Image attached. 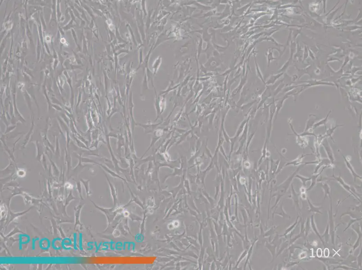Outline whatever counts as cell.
I'll return each instance as SVG.
<instances>
[{"label":"cell","instance_id":"6da1fadb","mask_svg":"<svg viewBox=\"0 0 362 270\" xmlns=\"http://www.w3.org/2000/svg\"><path fill=\"white\" fill-rule=\"evenodd\" d=\"M289 124L290 125V127L291 129L292 130L293 133V135L294 136L296 137V142L297 144L300 146L301 148L304 149V148L308 146L309 144V141L307 138L305 137H301L299 135V134L297 133L295 131V130L294 129V127H293V125L292 124V119L291 118L289 119Z\"/></svg>","mask_w":362,"mask_h":270},{"label":"cell","instance_id":"7a4b0ae2","mask_svg":"<svg viewBox=\"0 0 362 270\" xmlns=\"http://www.w3.org/2000/svg\"><path fill=\"white\" fill-rule=\"evenodd\" d=\"M322 145L324 148L326 152V155L328 156V159L331 162V165L333 167L334 165V163L335 161V157H334V154L333 152L332 149V147L330 145L328 141V138H325L321 143Z\"/></svg>","mask_w":362,"mask_h":270},{"label":"cell","instance_id":"3957f363","mask_svg":"<svg viewBox=\"0 0 362 270\" xmlns=\"http://www.w3.org/2000/svg\"><path fill=\"white\" fill-rule=\"evenodd\" d=\"M315 164L317 165L316 168H315V170L313 174H317L318 172L319 168L322 167V166H328V167H332L331 165V162L329 160L326 158H324L322 159L321 158L320 159H317V160L313 161L312 162H306L305 163V165L307 164Z\"/></svg>","mask_w":362,"mask_h":270},{"label":"cell","instance_id":"277c9868","mask_svg":"<svg viewBox=\"0 0 362 270\" xmlns=\"http://www.w3.org/2000/svg\"><path fill=\"white\" fill-rule=\"evenodd\" d=\"M318 120V118L317 117L316 115L314 114H310L309 115V118H308V120H307L305 128L304 131H308L313 132L314 126L315 123H317V121Z\"/></svg>","mask_w":362,"mask_h":270},{"label":"cell","instance_id":"5b68a950","mask_svg":"<svg viewBox=\"0 0 362 270\" xmlns=\"http://www.w3.org/2000/svg\"><path fill=\"white\" fill-rule=\"evenodd\" d=\"M311 155L312 154H301V156L298 157L295 160L292 161H289V162H287L285 164V166H289V165H293L294 166H298L302 164V160L303 158L308 156H311Z\"/></svg>","mask_w":362,"mask_h":270},{"label":"cell","instance_id":"8992f818","mask_svg":"<svg viewBox=\"0 0 362 270\" xmlns=\"http://www.w3.org/2000/svg\"><path fill=\"white\" fill-rule=\"evenodd\" d=\"M342 156H343V158L344 159L345 162V164H346V165H347V167L349 170H350V172H351V173L352 175L353 176L354 179H355V182L356 181V179L357 178L361 179L362 178V177H361V176H360L358 174H357V173L355 172V170H354V168H353V166H352L351 163L349 162V161L348 160V159H347V158L345 157V156H343V155H342Z\"/></svg>","mask_w":362,"mask_h":270},{"label":"cell","instance_id":"52a82bcc","mask_svg":"<svg viewBox=\"0 0 362 270\" xmlns=\"http://www.w3.org/2000/svg\"><path fill=\"white\" fill-rule=\"evenodd\" d=\"M343 126L344 125H337V124H336V125H332V126L330 127V128H329L326 131L325 134L324 135L325 137H326V138H331V139H332V140L335 143V141H334L332 137V135L334 133V131H335V130H336V128H338V127Z\"/></svg>","mask_w":362,"mask_h":270},{"label":"cell","instance_id":"ba28073f","mask_svg":"<svg viewBox=\"0 0 362 270\" xmlns=\"http://www.w3.org/2000/svg\"><path fill=\"white\" fill-rule=\"evenodd\" d=\"M333 178H334V179L336 180H337V182H338L340 184V185H341L342 187H343L345 190H347V191H349L350 193H351L352 195H355V194H354L353 192H352L351 190V187H350V186H349V185H347V184L345 183V182L342 179V178H341L340 175L338 176H335L333 175Z\"/></svg>","mask_w":362,"mask_h":270},{"label":"cell","instance_id":"9c48e42d","mask_svg":"<svg viewBox=\"0 0 362 270\" xmlns=\"http://www.w3.org/2000/svg\"><path fill=\"white\" fill-rule=\"evenodd\" d=\"M331 112H332V110H330L329 111V112L328 113V115H326V116L325 117V118H324L323 119H321V120H319V121H318V122L316 123H315V124H314V128H313L314 130L316 129L317 127H319L322 126H325L326 123L328 122V118L329 116V115L330 114Z\"/></svg>","mask_w":362,"mask_h":270},{"label":"cell","instance_id":"30bf717a","mask_svg":"<svg viewBox=\"0 0 362 270\" xmlns=\"http://www.w3.org/2000/svg\"><path fill=\"white\" fill-rule=\"evenodd\" d=\"M327 167H328V166H324V168H322V171L320 173H317V174H314V175H313L312 176H311V180H312V184H311L310 187H309V189H308V191L311 190V189H312V188H313L315 186V185H316L317 180L318 177V176H319L321 174L322 172H323L324 169L325 168H327Z\"/></svg>","mask_w":362,"mask_h":270},{"label":"cell","instance_id":"8fae6325","mask_svg":"<svg viewBox=\"0 0 362 270\" xmlns=\"http://www.w3.org/2000/svg\"><path fill=\"white\" fill-rule=\"evenodd\" d=\"M291 190H292V198L294 201L295 204V205L296 207L299 209V204L298 197L299 194H297L295 192V191H294V188H293V184H291Z\"/></svg>","mask_w":362,"mask_h":270},{"label":"cell","instance_id":"7c38bea8","mask_svg":"<svg viewBox=\"0 0 362 270\" xmlns=\"http://www.w3.org/2000/svg\"><path fill=\"white\" fill-rule=\"evenodd\" d=\"M308 202H309V205L310 207V211L311 212H314V213H319L322 214V213L320 211V210L321 209V208H318V207H316L312 205L309 199H308Z\"/></svg>","mask_w":362,"mask_h":270},{"label":"cell","instance_id":"4fadbf2b","mask_svg":"<svg viewBox=\"0 0 362 270\" xmlns=\"http://www.w3.org/2000/svg\"><path fill=\"white\" fill-rule=\"evenodd\" d=\"M295 177H297L299 179L301 180L302 182L303 186V187L305 188L306 187V182L307 181L311 180V177L310 178H308V177H304V176H302L299 175H296L295 176Z\"/></svg>","mask_w":362,"mask_h":270},{"label":"cell","instance_id":"5bb4252c","mask_svg":"<svg viewBox=\"0 0 362 270\" xmlns=\"http://www.w3.org/2000/svg\"><path fill=\"white\" fill-rule=\"evenodd\" d=\"M311 226H312V228H313V230H314V232H315L316 235H317V236L319 237V238L321 239V240L322 241V243L324 244V242L322 241V237L320 236V235L319 233H318V231L316 229V226H315V224L314 222V216H313V215L312 216V217H311Z\"/></svg>","mask_w":362,"mask_h":270},{"label":"cell","instance_id":"9a60e30c","mask_svg":"<svg viewBox=\"0 0 362 270\" xmlns=\"http://www.w3.org/2000/svg\"><path fill=\"white\" fill-rule=\"evenodd\" d=\"M321 187L324 189L325 193V198L326 197L327 195H330V189L329 186H328V184L324 183H322L321 185Z\"/></svg>","mask_w":362,"mask_h":270},{"label":"cell","instance_id":"2e32d148","mask_svg":"<svg viewBox=\"0 0 362 270\" xmlns=\"http://www.w3.org/2000/svg\"><path fill=\"white\" fill-rule=\"evenodd\" d=\"M322 249L320 248H318L317 251V255L318 257V258H321L322 256Z\"/></svg>","mask_w":362,"mask_h":270},{"label":"cell","instance_id":"e0dca14e","mask_svg":"<svg viewBox=\"0 0 362 270\" xmlns=\"http://www.w3.org/2000/svg\"><path fill=\"white\" fill-rule=\"evenodd\" d=\"M324 255L326 258H328L329 256V250L328 248H326L324 251Z\"/></svg>","mask_w":362,"mask_h":270},{"label":"cell","instance_id":"ac0fdd59","mask_svg":"<svg viewBox=\"0 0 362 270\" xmlns=\"http://www.w3.org/2000/svg\"><path fill=\"white\" fill-rule=\"evenodd\" d=\"M297 220H296V222H295V223H294V224L293 225H292V226H291V227H290V228H288V229L287 230H286V233H285V235H287V234L288 233V232H290V231H291V230H292V229H293V228H294V227H295V226L296 225V224H297Z\"/></svg>","mask_w":362,"mask_h":270}]
</instances>
